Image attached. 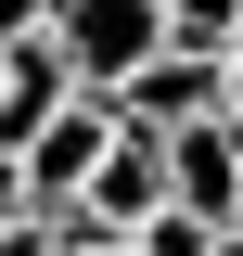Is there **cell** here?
Wrapping results in <instances>:
<instances>
[{
  "instance_id": "ba28073f",
  "label": "cell",
  "mask_w": 243,
  "mask_h": 256,
  "mask_svg": "<svg viewBox=\"0 0 243 256\" xmlns=\"http://www.w3.org/2000/svg\"><path fill=\"white\" fill-rule=\"evenodd\" d=\"M218 244V230L205 218H180V205H166V218H141V230H128V256H205Z\"/></svg>"
},
{
  "instance_id": "7c38bea8",
  "label": "cell",
  "mask_w": 243,
  "mask_h": 256,
  "mask_svg": "<svg viewBox=\"0 0 243 256\" xmlns=\"http://www.w3.org/2000/svg\"><path fill=\"white\" fill-rule=\"evenodd\" d=\"M205 256H243V244H230V230H218V244H205Z\"/></svg>"
},
{
  "instance_id": "8fae6325",
  "label": "cell",
  "mask_w": 243,
  "mask_h": 256,
  "mask_svg": "<svg viewBox=\"0 0 243 256\" xmlns=\"http://www.w3.org/2000/svg\"><path fill=\"white\" fill-rule=\"evenodd\" d=\"M218 77H230V128H243V38H230V52H218Z\"/></svg>"
},
{
  "instance_id": "52a82bcc",
  "label": "cell",
  "mask_w": 243,
  "mask_h": 256,
  "mask_svg": "<svg viewBox=\"0 0 243 256\" xmlns=\"http://www.w3.org/2000/svg\"><path fill=\"white\" fill-rule=\"evenodd\" d=\"M243 38V0H166V52H230Z\"/></svg>"
},
{
  "instance_id": "4fadbf2b",
  "label": "cell",
  "mask_w": 243,
  "mask_h": 256,
  "mask_svg": "<svg viewBox=\"0 0 243 256\" xmlns=\"http://www.w3.org/2000/svg\"><path fill=\"white\" fill-rule=\"evenodd\" d=\"M230 244H243V192H230Z\"/></svg>"
},
{
  "instance_id": "3957f363",
  "label": "cell",
  "mask_w": 243,
  "mask_h": 256,
  "mask_svg": "<svg viewBox=\"0 0 243 256\" xmlns=\"http://www.w3.org/2000/svg\"><path fill=\"white\" fill-rule=\"evenodd\" d=\"M116 116L141 128V141H180V128H205V116H230V77H218V52H154L141 77L116 90Z\"/></svg>"
},
{
  "instance_id": "5bb4252c",
  "label": "cell",
  "mask_w": 243,
  "mask_h": 256,
  "mask_svg": "<svg viewBox=\"0 0 243 256\" xmlns=\"http://www.w3.org/2000/svg\"><path fill=\"white\" fill-rule=\"evenodd\" d=\"M116 256H128V244H116Z\"/></svg>"
},
{
  "instance_id": "30bf717a",
  "label": "cell",
  "mask_w": 243,
  "mask_h": 256,
  "mask_svg": "<svg viewBox=\"0 0 243 256\" xmlns=\"http://www.w3.org/2000/svg\"><path fill=\"white\" fill-rule=\"evenodd\" d=\"M13 218H38V192H26V154H0V230Z\"/></svg>"
},
{
  "instance_id": "277c9868",
  "label": "cell",
  "mask_w": 243,
  "mask_h": 256,
  "mask_svg": "<svg viewBox=\"0 0 243 256\" xmlns=\"http://www.w3.org/2000/svg\"><path fill=\"white\" fill-rule=\"evenodd\" d=\"M230 192H243V128H230V116L180 128V141H166V205L205 218V230H230Z\"/></svg>"
},
{
  "instance_id": "6da1fadb",
  "label": "cell",
  "mask_w": 243,
  "mask_h": 256,
  "mask_svg": "<svg viewBox=\"0 0 243 256\" xmlns=\"http://www.w3.org/2000/svg\"><path fill=\"white\" fill-rule=\"evenodd\" d=\"M52 52H64V77H77V90L116 102L128 77L166 52V0H52Z\"/></svg>"
},
{
  "instance_id": "5b68a950",
  "label": "cell",
  "mask_w": 243,
  "mask_h": 256,
  "mask_svg": "<svg viewBox=\"0 0 243 256\" xmlns=\"http://www.w3.org/2000/svg\"><path fill=\"white\" fill-rule=\"evenodd\" d=\"M77 102V77H64V52L52 38H26V52H0V154H26L38 128Z\"/></svg>"
},
{
  "instance_id": "9c48e42d",
  "label": "cell",
  "mask_w": 243,
  "mask_h": 256,
  "mask_svg": "<svg viewBox=\"0 0 243 256\" xmlns=\"http://www.w3.org/2000/svg\"><path fill=\"white\" fill-rule=\"evenodd\" d=\"M26 38H52V0H0V52H26Z\"/></svg>"
},
{
  "instance_id": "7a4b0ae2",
  "label": "cell",
  "mask_w": 243,
  "mask_h": 256,
  "mask_svg": "<svg viewBox=\"0 0 243 256\" xmlns=\"http://www.w3.org/2000/svg\"><path fill=\"white\" fill-rule=\"evenodd\" d=\"M116 141H128V116H116L102 90H77V102L26 141V192H38V218H52V205H77V192L102 180V154H116Z\"/></svg>"
},
{
  "instance_id": "8992f818",
  "label": "cell",
  "mask_w": 243,
  "mask_h": 256,
  "mask_svg": "<svg viewBox=\"0 0 243 256\" xmlns=\"http://www.w3.org/2000/svg\"><path fill=\"white\" fill-rule=\"evenodd\" d=\"M77 205H90V218L116 230V244H128V230H141V218H166V141H141V128H128V141H116V154H102V180L77 192Z\"/></svg>"
}]
</instances>
